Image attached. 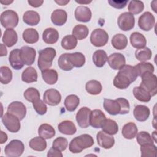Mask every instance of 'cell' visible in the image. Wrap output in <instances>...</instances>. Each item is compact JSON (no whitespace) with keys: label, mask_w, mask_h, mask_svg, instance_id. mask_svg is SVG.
<instances>
[{"label":"cell","mask_w":157,"mask_h":157,"mask_svg":"<svg viewBox=\"0 0 157 157\" xmlns=\"http://www.w3.org/2000/svg\"><path fill=\"white\" fill-rule=\"evenodd\" d=\"M134 66L124 65L121 67L113 79V85L118 89H126L137 77Z\"/></svg>","instance_id":"cell-1"},{"label":"cell","mask_w":157,"mask_h":157,"mask_svg":"<svg viewBox=\"0 0 157 157\" xmlns=\"http://www.w3.org/2000/svg\"><path fill=\"white\" fill-rule=\"evenodd\" d=\"M93 144V137L89 134H84L74 138L69 143V149L72 153H78L84 149L91 147Z\"/></svg>","instance_id":"cell-2"},{"label":"cell","mask_w":157,"mask_h":157,"mask_svg":"<svg viewBox=\"0 0 157 157\" xmlns=\"http://www.w3.org/2000/svg\"><path fill=\"white\" fill-rule=\"evenodd\" d=\"M56 52L52 47H47L39 51L37 65L41 71L49 69L52 65Z\"/></svg>","instance_id":"cell-3"},{"label":"cell","mask_w":157,"mask_h":157,"mask_svg":"<svg viewBox=\"0 0 157 157\" xmlns=\"http://www.w3.org/2000/svg\"><path fill=\"white\" fill-rule=\"evenodd\" d=\"M142 82L140 86L147 90L151 96H154L157 93V78L153 72H147L141 76Z\"/></svg>","instance_id":"cell-4"},{"label":"cell","mask_w":157,"mask_h":157,"mask_svg":"<svg viewBox=\"0 0 157 157\" xmlns=\"http://www.w3.org/2000/svg\"><path fill=\"white\" fill-rule=\"evenodd\" d=\"M2 26L6 29H13L18 23V15L12 10H6L4 11L0 17Z\"/></svg>","instance_id":"cell-5"},{"label":"cell","mask_w":157,"mask_h":157,"mask_svg":"<svg viewBox=\"0 0 157 157\" xmlns=\"http://www.w3.org/2000/svg\"><path fill=\"white\" fill-rule=\"evenodd\" d=\"M25 150L23 143L17 139L11 140L5 147L4 152L8 157H18L21 156Z\"/></svg>","instance_id":"cell-6"},{"label":"cell","mask_w":157,"mask_h":157,"mask_svg":"<svg viewBox=\"0 0 157 157\" xmlns=\"http://www.w3.org/2000/svg\"><path fill=\"white\" fill-rule=\"evenodd\" d=\"M2 122L6 129L10 132H17L20 129V119L8 112L1 117Z\"/></svg>","instance_id":"cell-7"},{"label":"cell","mask_w":157,"mask_h":157,"mask_svg":"<svg viewBox=\"0 0 157 157\" xmlns=\"http://www.w3.org/2000/svg\"><path fill=\"white\" fill-rule=\"evenodd\" d=\"M109 36L107 32L101 29L97 28L93 30L90 36V42L95 47L104 46L108 42Z\"/></svg>","instance_id":"cell-8"},{"label":"cell","mask_w":157,"mask_h":157,"mask_svg":"<svg viewBox=\"0 0 157 157\" xmlns=\"http://www.w3.org/2000/svg\"><path fill=\"white\" fill-rule=\"evenodd\" d=\"M119 28L124 31L132 29L135 25V18L134 15L129 12H124L120 15L117 20Z\"/></svg>","instance_id":"cell-9"},{"label":"cell","mask_w":157,"mask_h":157,"mask_svg":"<svg viewBox=\"0 0 157 157\" xmlns=\"http://www.w3.org/2000/svg\"><path fill=\"white\" fill-rule=\"evenodd\" d=\"M155 24V18L153 15L150 12H145L141 15L138 20L139 28L145 31L151 30Z\"/></svg>","instance_id":"cell-10"},{"label":"cell","mask_w":157,"mask_h":157,"mask_svg":"<svg viewBox=\"0 0 157 157\" xmlns=\"http://www.w3.org/2000/svg\"><path fill=\"white\" fill-rule=\"evenodd\" d=\"M20 55L24 64L27 66L32 65L36 55V50L29 46H23L20 49Z\"/></svg>","instance_id":"cell-11"},{"label":"cell","mask_w":157,"mask_h":157,"mask_svg":"<svg viewBox=\"0 0 157 157\" xmlns=\"http://www.w3.org/2000/svg\"><path fill=\"white\" fill-rule=\"evenodd\" d=\"M7 112L14 115L21 120L26 116V108L21 102L13 101L9 105Z\"/></svg>","instance_id":"cell-12"},{"label":"cell","mask_w":157,"mask_h":157,"mask_svg":"<svg viewBox=\"0 0 157 157\" xmlns=\"http://www.w3.org/2000/svg\"><path fill=\"white\" fill-rule=\"evenodd\" d=\"M43 99L45 103L51 106H55L60 103L61 96L58 90L51 88L45 91Z\"/></svg>","instance_id":"cell-13"},{"label":"cell","mask_w":157,"mask_h":157,"mask_svg":"<svg viewBox=\"0 0 157 157\" xmlns=\"http://www.w3.org/2000/svg\"><path fill=\"white\" fill-rule=\"evenodd\" d=\"M91 110L86 107L80 108L76 114V121L82 128H86L90 126V116Z\"/></svg>","instance_id":"cell-14"},{"label":"cell","mask_w":157,"mask_h":157,"mask_svg":"<svg viewBox=\"0 0 157 157\" xmlns=\"http://www.w3.org/2000/svg\"><path fill=\"white\" fill-rule=\"evenodd\" d=\"M106 117L99 109H95L91 112L90 116V125L94 128H101L103 126Z\"/></svg>","instance_id":"cell-15"},{"label":"cell","mask_w":157,"mask_h":157,"mask_svg":"<svg viewBox=\"0 0 157 157\" xmlns=\"http://www.w3.org/2000/svg\"><path fill=\"white\" fill-rule=\"evenodd\" d=\"M108 64L114 70H120L126 64L124 56L120 53H114L107 58Z\"/></svg>","instance_id":"cell-16"},{"label":"cell","mask_w":157,"mask_h":157,"mask_svg":"<svg viewBox=\"0 0 157 157\" xmlns=\"http://www.w3.org/2000/svg\"><path fill=\"white\" fill-rule=\"evenodd\" d=\"M96 140L98 144L104 149H110L115 144L114 138L102 131L98 132L96 135Z\"/></svg>","instance_id":"cell-17"},{"label":"cell","mask_w":157,"mask_h":157,"mask_svg":"<svg viewBox=\"0 0 157 157\" xmlns=\"http://www.w3.org/2000/svg\"><path fill=\"white\" fill-rule=\"evenodd\" d=\"M74 15L77 21L86 23L90 21L92 17V13L90 9L88 7L80 6L75 9Z\"/></svg>","instance_id":"cell-18"},{"label":"cell","mask_w":157,"mask_h":157,"mask_svg":"<svg viewBox=\"0 0 157 157\" xmlns=\"http://www.w3.org/2000/svg\"><path fill=\"white\" fill-rule=\"evenodd\" d=\"M103 105L105 111L110 115H116L121 112V106L117 99H104Z\"/></svg>","instance_id":"cell-19"},{"label":"cell","mask_w":157,"mask_h":157,"mask_svg":"<svg viewBox=\"0 0 157 157\" xmlns=\"http://www.w3.org/2000/svg\"><path fill=\"white\" fill-rule=\"evenodd\" d=\"M150 111L147 106L144 105H137L135 107L133 114L136 120L139 121H146L150 116Z\"/></svg>","instance_id":"cell-20"},{"label":"cell","mask_w":157,"mask_h":157,"mask_svg":"<svg viewBox=\"0 0 157 157\" xmlns=\"http://www.w3.org/2000/svg\"><path fill=\"white\" fill-rule=\"evenodd\" d=\"M9 61L12 67L15 70L21 69L24 66L20 58V49L18 48L13 49L10 52Z\"/></svg>","instance_id":"cell-21"},{"label":"cell","mask_w":157,"mask_h":157,"mask_svg":"<svg viewBox=\"0 0 157 157\" xmlns=\"http://www.w3.org/2000/svg\"><path fill=\"white\" fill-rule=\"evenodd\" d=\"M67 15L63 9H56L51 15L52 22L56 26H62L67 21Z\"/></svg>","instance_id":"cell-22"},{"label":"cell","mask_w":157,"mask_h":157,"mask_svg":"<svg viewBox=\"0 0 157 157\" xmlns=\"http://www.w3.org/2000/svg\"><path fill=\"white\" fill-rule=\"evenodd\" d=\"M2 40L3 43L8 47L13 46L18 40L17 32L13 29H7L3 34Z\"/></svg>","instance_id":"cell-23"},{"label":"cell","mask_w":157,"mask_h":157,"mask_svg":"<svg viewBox=\"0 0 157 157\" xmlns=\"http://www.w3.org/2000/svg\"><path fill=\"white\" fill-rule=\"evenodd\" d=\"M42 39L44 42L47 44H53L59 39V34L56 29L53 28L45 29L42 33Z\"/></svg>","instance_id":"cell-24"},{"label":"cell","mask_w":157,"mask_h":157,"mask_svg":"<svg viewBox=\"0 0 157 157\" xmlns=\"http://www.w3.org/2000/svg\"><path fill=\"white\" fill-rule=\"evenodd\" d=\"M130 42L132 46L137 49L145 47L147 44L145 36L139 32H134L131 34Z\"/></svg>","instance_id":"cell-25"},{"label":"cell","mask_w":157,"mask_h":157,"mask_svg":"<svg viewBox=\"0 0 157 157\" xmlns=\"http://www.w3.org/2000/svg\"><path fill=\"white\" fill-rule=\"evenodd\" d=\"M58 129L61 133L66 135H73L77 131L74 123L70 120L61 121L58 124Z\"/></svg>","instance_id":"cell-26"},{"label":"cell","mask_w":157,"mask_h":157,"mask_svg":"<svg viewBox=\"0 0 157 157\" xmlns=\"http://www.w3.org/2000/svg\"><path fill=\"white\" fill-rule=\"evenodd\" d=\"M138 132L136 124L132 122H129L125 124L122 128V135L127 139H134Z\"/></svg>","instance_id":"cell-27"},{"label":"cell","mask_w":157,"mask_h":157,"mask_svg":"<svg viewBox=\"0 0 157 157\" xmlns=\"http://www.w3.org/2000/svg\"><path fill=\"white\" fill-rule=\"evenodd\" d=\"M67 57L71 64L75 67H81L85 63V57L84 55L80 52L67 53Z\"/></svg>","instance_id":"cell-28"},{"label":"cell","mask_w":157,"mask_h":157,"mask_svg":"<svg viewBox=\"0 0 157 157\" xmlns=\"http://www.w3.org/2000/svg\"><path fill=\"white\" fill-rule=\"evenodd\" d=\"M39 14L34 10H28L25 12L23 16V21L30 26L37 25L40 21Z\"/></svg>","instance_id":"cell-29"},{"label":"cell","mask_w":157,"mask_h":157,"mask_svg":"<svg viewBox=\"0 0 157 157\" xmlns=\"http://www.w3.org/2000/svg\"><path fill=\"white\" fill-rule=\"evenodd\" d=\"M112 45L117 50H123L128 45V39L123 34H117L111 40Z\"/></svg>","instance_id":"cell-30"},{"label":"cell","mask_w":157,"mask_h":157,"mask_svg":"<svg viewBox=\"0 0 157 157\" xmlns=\"http://www.w3.org/2000/svg\"><path fill=\"white\" fill-rule=\"evenodd\" d=\"M37 72L33 67H28L25 69L21 74V80L23 82L29 83L37 82Z\"/></svg>","instance_id":"cell-31"},{"label":"cell","mask_w":157,"mask_h":157,"mask_svg":"<svg viewBox=\"0 0 157 157\" xmlns=\"http://www.w3.org/2000/svg\"><path fill=\"white\" fill-rule=\"evenodd\" d=\"M38 134L41 137L45 139H49L54 137L55 135V130L51 125L44 123L39 126L38 129Z\"/></svg>","instance_id":"cell-32"},{"label":"cell","mask_w":157,"mask_h":157,"mask_svg":"<svg viewBox=\"0 0 157 157\" xmlns=\"http://www.w3.org/2000/svg\"><path fill=\"white\" fill-rule=\"evenodd\" d=\"M23 39L28 44H34L39 40V33L34 28H27L23 33Z\"/></svg>","instance_id":"cell-33"},{"label":"cell","mask_w":157,"mask_h":157,"mask_svg":"<svg viewBox=\"0 0 157 157\" xmlns=\"http://www.w3.org/2000/svg\"><path fill=\"white\" fill-rule=\"evenodd\" d=\"M106 52L103 50H98L93 55V61L98 67H102L107 60Z\"/></svg>","instance_id":"cell-34"},{"label":"cell","mask_w":157,"mask_h":157,"mask_svg":"<svg viewBox=\"0 0 157 157\" xmlns=\"http://www.w3.org/2000/svg\"><path fill=\"white\" fill-rule=\"evenodd\" d=\"M133 94L136 99L139 101L147 102L151 99V94L141 86H136L133 89Z\"/></svg>","instance_id":"cell-35"},{"label":"cell","mask_w":157,"mask_h":157,"mask_svg":"<svg viewBox=\"0 0 157 157\" xmlns=\"http://www.w3.org/2000/svg\"><path fill=\"white\" fill-rule=\"evenodd\" d=\"M42 78L45 83L49 85H53L56 83L58 78V75L55 69H45L42 71Z\"/></svg>","instance_id":"cell-36"},{"label":"cell","mask_w":157,"mask_h":157,"mask_svg":"<svg viewBox=\"0 0 157 157\" xmlns=\"http://www.w3.org/2000/svg\"><path fill=\"white\" fill-rule=\"evenodd\" d=\"M29 147L37 151H42L47 148V142L45 139L39 137H36L30 140L29 142Z\"/></svg>","instance_id":"cell-37"},{"label":"cell","mask_w":157,"mask_h":157,"mask_svg":"<svg viewBox=\"0 0 157 157\" xmlns=\"http://www.w3.org/2000/svg\"><path fill=\"white\" fill-rule=\"evenodd\" d=\"M86 91L92 95L99 94L102 90L101 83L96 80H91L86 82L85 85Z\"/></svg>","instance_id":"cell-38"},{"label":"cell","mask_w":157,"mask_h":157,"mask_svg":"<svg viewBox=\"0 0 157 157\" xmlns=\"http://www.w3.org/2000/svg\"><path fill=\"white\" fill-rule=\"evenodd\" d=\"M102 131L109 135H115L118 132V126L115 121L111 119L105 120L102 126Z\"/></svg>","instance_id":"cell-39"},{"label":"cell","mask_w":157,"mask_h":157,"mask_svg":"<svg viewBox=\"0 0 157 157\" xmlns=\"http://www.w3.org/2000/svg\"><path fill=\"white\" fill-rule=\"evenodd\" d=\"M64 103L67 110L69 112H73L79 105L80 99L75 94H70L66 98Z\"/></svg>","instance_id":"cell-40"},{"label":"cell","mask_w":157,"mask_h":157,"mask_svg":"<svg viewBox=\"0 0 157 157\" xmlns=\"http://www.w3.org/2000/svg\"><path fill=\"white\" fill-rule=\"evenodd\" d=\"M72 36L78 40H83L85 39L89 33L88 28L83 25H77L72 29Z\"/></svg>","instance_id":"cell-41"},{"label":"cell","mask_w":157,"mask_h":157,"mask_svg":"<svg viewBox=\"0 0 157 157\" xmlns=\"http://www.w3.org/2000/svg\"><path fill=\"white\" fill-rule=\"evenodd\" d=\"M140 146L142 157L156 156V147L153 144H145Z\"/></svg>","instance_id":"cell-42"},{"label":"cell","mask_w":157,"mask_h":157,"mask_svg":"<svg viewBox=\"0 0 157 157\" xmlns=\"http://www.w3.org/2000/svg\"><path fill=\"white\" fill-rule=\"evenodd\" d=\"M61 44L65 50H72L77 45V39L72 35H67L62 39Z\"/></svg>","instance_id":"cell-43"},{"label":"cell","mask_w":157,"mask_h":157,"mask_svg":"<svg viewBox=\"0 0 157 157\" xmlns=\"http://www.w3.org/2000/svg\"><path fill=\"white\" fill-rule=\"evenodd\" d=\"M137 76H141L143 74L147 72H154V66L151 63L147 62H142L138 63L137 65L134 66Z\"/></svg>","instance_id":"cell-44"},{"label":"cell","mask_w":157,"mask_h":157,"mask_svg":"<svg viewBox=\"0 0 157 157\" xmlns=\"http://www.w3.org/2000/svg\"><path fill=\"white\" fill-rule=\"evenodd\" d=\"M152 53L151 50L148 47L137 49L135 52L136 58L141 62H145L151 59Z\"/></svg>","instance_id":"cell-45"},{"label":"cell","mask_w":157,"mask_h":157,"mask_svg":"<svg viewBox=\"0 0 157 157\" xmlns=\"http://www.w3.org/2000/svg\"><path fill=\"white\" fill-rule=\"evenodd\" d=\"M59 67L65 71H69L73 69L74 66L71 64L68 59L67 53L62 54L58 58V60Z\"/></svg>","instance_id":"cell-46"},{"label":"cell","mask_w":157,"mask_h":157,"mask_svg":"<svg viewBox=\"0 0 157 157\" xmlns=\"http://www.w3.org/2000/svg\"><path fill=\"white\" fill-rule=\"evenodd\" d=\"M144 9V4L141 1H131L128 5V10L132 15L141 13Z\"/></svg>","instance_id":"cell-47"},{"label":"cell","mask_w":157,"mask_h":157,"mask_svg":"<svg viewBox=\"0 0 157 157\" xmlns=\"http://www.w3.org/2000/svg\"><path fill=\"white\" fill-rule=\"evenodd\" d=\"M23 96L28 101L31 102L40 99L39 91L35 88H29L26 89L24 92Z\"/></svg>","instance_id":"cell-48"},{"label":"cell","mask_w":157,"mask_h":157,"mask_svg":"<svg viewBox=\"0 0 157 157\" xmlns=\"http://www.w3.org/2000/svg\"><path fill=\"white\" fill-rule=\"evenodd\" d=\"M0 75H1V82L2 84L9 83L12 78V71L7 66H1L0 68Z\"/></svg>","instance_id":"cell-49"},{"label":"cell","mask_w":157,"mask_h":157,"mask_svg":"<svg viewBox=\"0 0 157 157\" xmlns=\"http://www.w3.org/2000/svg\"><path fill=\"white\" fill-rule=\"evenodd\" d=\"M136 140L140 145L145 144H153V138L150 134L146 131H140L137 134Z\"/></svg>","instance_id":"cell-50"},{"label":"cell","mask_w":157,"mask_h":157,"mask_svg":"<svg viewBox=\"0 0 157 157\" xmlns=\"http://www.w3.org/2000/svg\"><path fill=\"white\" fill-rule=\"evenodd\" d=\"M68 145L67 140L63 137H59L55 139L52 144V148L60 151H64Z\"/></svg>","instance_id":"cell-51"},{"label":"cell","mask_w":157,"mask_h":157,"mask_svg":"<svg viewBox=\"0 0 157 157\" xmlns=\"http://www.w3.org/2000/svg\"><path fill=\"white\" fill-rule=\"evenodd\" d=\"M33 105L36 112L40 115H43L46 113L47 110V107L45 104V102L41 99H37L33 102Z\"/></svg>","instance_id":"cell-52"},{"label":"cell","mask_w":157,"mask_h":157,"mask_svg":"<svg viewBox=\"0 0 157 157\" xmlns=\"http://www.w3.org/2000/svg\"><path fill=\"white\" fill-rule=\"evenodd\" d=\"M121 106V112L120 114L124 115L128 113L130 110V105L128 101L123 98H119L117 99Z\"/></svg>","instance_id":"cell-53"},{"label":"cell","mask_w":157,"mask_h":157,"mask_svg":"<svg viewBox=\"0 0 157 157\" xmlns=\"http://www.w3.org/2000/svg\"><path fill=\"white\" fill-rule=\"evenodd\" d=\"M108 2L109 4L116 9H123L124 8L127 3L128 2V1H113V0H109L108 1Z\"/></svg>","instance_id":"cell-54"},{"label":"cell","mask_w":157,"mask_h":157,"mask_svg":"<svg viewBox=\"0 0 157 157\" xmlns=\"http://www.w3.org/2000/svg\"><path fill=\"white\" fill-rule=\"evenodd\" d=\"M47 156L48 157H51V156H60L62 157L63 156V154L61 153V151H58L56 149H54L53 148H51L49 151H48L47 153Z\"/></svg>","instance_id":"cell-55"},{"label":"cell","mask_w":157,"mask_h":157,"mask_svg":"<svg viewBox=\"0 0 157 157\" xmlns=\"http://www.w3.org/2000/svg\"><path fill=\"white\" fill-rule=\"evenodd\" d=\"M28 4L33 7H38L42 6L44 2L42 0H34V1H28Z\"/></svg>","instance_id":"cell-56"},{"label":"cell","mask_w":157,"mask_h":157,"mask_svg":"<svg viewBox=\"0 0 157 157\" xmlns=\"http://www.w3.org/2000/svg\"><path fill=\"white\" fill-rule=\"evenodd\" d=\"M7 140V135L4 132L2 131H1V144H2L6 142Z\"/></svg>","instance_id":"cell-57"},{"label":"cell","mask_w":157,"mask_h":157,"mask_svg":"<svg viewBox=\"0 0 157 157\" xmlns=\"http://www.w3.org/2000/svg\"><path fill=\"white\" fill-rule=\"evenodd\" d=\"M1 56H6L7 55V49L5 47V45H4L3 44H1Z\"/></svg>","instance_id":"cell-58"},{"label":"cell","mask_w":157,"mask_h":157,"mask_svg":"<svg viewBox=\"0 0 157 157\" xmlns=\"http://www.w3.org/2000/svg\"><path fill=\"white\" fill-rule=\"evenodd\" d=\"M55 2H56L57 4H58L60 6H65L66 5L68 2H69V1H63V0H60V1H55Z\"/></svg>","instance_id":"cell-59"},{"label":"cell","mask_w":157,"mask_h":157,"mask_svg":"<svg viewBox=\"0 0 157 157\" xmlns=\"http://www.w3.org/2000/svg\"><path fill=\"white\" fill-rule=\"evenodd\" d=\"M77 2H78V3H79V4H88V3H90V2H91V1H75Z\"/></svg>","instance_id":"cell-60"},{"label":"cell","mask_w":157,"mask_h":157,"mask_svg":"<svg viewBox=\"0 0 157 157\" xmlns=\"http://www.w3.org/2000/svg\"><path fill=\"white\" fill-rule=\"evenodd\" d=\"M12 2H13V1H5L4 2V1H1V4H5V5H8V4H9L12 3Z\"/></svg>","instance_id":"cell-61"}]
</instances>
